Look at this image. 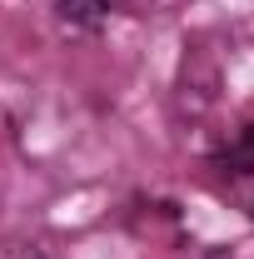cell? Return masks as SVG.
I'll list each match as a JSON object with an SVG mask.
<instances>
[{"instance_id":"7a4b0ae2","label":"cell","mask_w":254,"mask_h":259,"mask_svg":"<svg viewBox=\"0 0 254 259\" xmlns=\"http://www.w3.org/2000/svg\"><path fill=\"white\" fill-rule=\"evenodd\" d=\"M60 10H65V20H100L105 0H65Z\"/></svg>"},{"instance_id":"6da1fadb","label":"cell","mask_w":254,"mask_h":259,"mask_svg":"<svg viewBox=\"0 0 254 259\" xmlns=\"http://www.w3.org/2000/svg\"><path fill=\"white\" fill-rule=\"evenodd\" d=\"M229 169H234V175H249V169H254V125H244L239 145L229 150Z\"/></svg>"}]
</instances>
